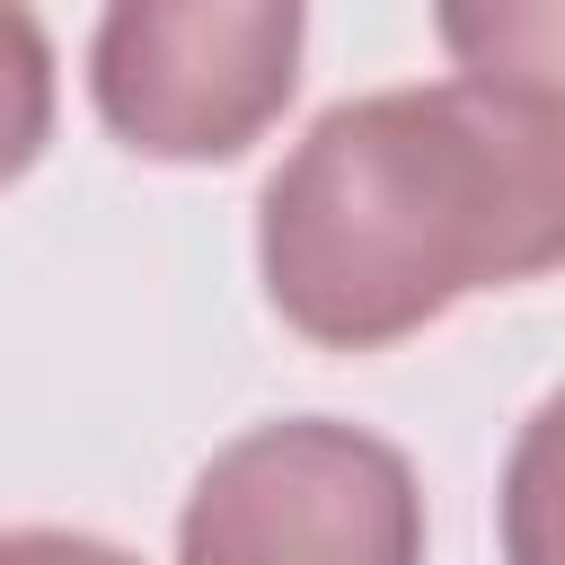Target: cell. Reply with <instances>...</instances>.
<instances>
[{"instance_id":"cell-4","label":"cell","mask_w":565,"mask_h":565,"mask_svg":"<svg viewBox=\"0 0 565 565\" xmlns=\"http://www.w3.org/2000/svg\"><path fill=\"white\" fill-rule=\"evenodd\" d=\"M433 35L468 88H494L521 106H565L556 0H433Z\"/></svg>"},{"instance_id":"cell-1","label":"cell","mask_w":565,"mask_h":565,"mask_svg":"<svg viewBox=\"0 0 565 565\" xmlns=\"http://www.w3.org/2000/svg\"><path fill=\"white\" fill-rule=\"evenodd\" d=\"M565 256V106L415 79L327 106L256 194V274L318 353H380Z\"/></svg>"},{"instance_id":"cell-3","label":"cell","mask_w":565,"mask_h":565,"mask_svg":"<svg viewBox=\"0 0 565 565\" xmlns=\"http://www.w3.org/2000/svg\"><path fill=\"white\" fill-rule=\"evenodd\" d=\"M309 53V0H106L88 35L97 124L159 168L256 150Z\"/></svg>"},{"instance_id":"cell-6","label":"cell","mask_w":565,"mask_h":565,"mask_svg":"<svg viewBox=\"0 0 565 565\" xmlns=\"http://www.w3.org/2000/svg\"><path fill=\"white\" fill-rule=\"evenodd\" d=\"M0 565H141V556L115 547V539H97V530L26 521V530H0Z\"/></svg>"},{"instance_id":"cell-5","label":"cell","mask_w":565,"mask_h":565,"mask_svg":"<svg viewBox=\"0 0 565 565\" xmlns=\"http://www.w3.org/2000/svg\"><path fill=\"white\" fill-rule=\"evenodd\" d=\"M62 115V71H53V35L35 18V0H0V194L44 159Z\"/></svg>"},{"instance_id":"cell-2","label":"cell","mask_w":565,"mask_h":565,"mask_svg":"<svg viewBox=\"0 0 565 565\" xmlns=\"http://www.w3.org/2000/svg\"><path fill=\"white\" fill-rule=\"evenodd\" d=\"M177 565H424V486L362 424L274 415L194 468Z\"/></svg>"}]
</instances>
